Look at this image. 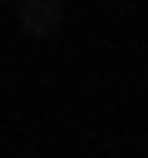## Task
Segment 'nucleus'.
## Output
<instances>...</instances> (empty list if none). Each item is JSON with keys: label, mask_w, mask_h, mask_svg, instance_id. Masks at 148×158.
Masks as SVG:
<instances>
[{"label": "nucleus", "mask_w": 148, "mask_h": 158, "mask_svg": "<svg viewBox=\"0 0 148 158\" xmlns=\"http://www.w3.org/2000/svg\"><path fill=\"white\" fill-rule=\"evenodd\" d=\"M59 25H64V5L59 0H25L20 5V30L30 40H49Z\"/></svg>", "instance_id": "1"}]
</instances>
